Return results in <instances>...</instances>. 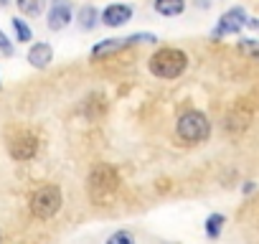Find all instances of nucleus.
I'll list each match as a JSON object with an SVG mask.
<instances>
[{
  "label": "nucleus",
  "mask_w": 259,
  "mask_h": 244,
  "mask_svg": "<svg viewBox=\"0 0 259 244\" xmlns=\"http://www.w3.org/2000/svg\"><path fill=\"white\" fill-rule=\"evenodd\" d=\"M127 21H133V6H127V3H112L99 16V23H104L107 28H119Z\"/></svg>",
  "instance_id": "8"
},
{
  "label": "nucleus",
  "mask_w": 259,
  "mask_h": 244,
  "mask_svg": "<svg viewBox=\"0 0 259 244\" xmlns=\"http://www.w3.org/2000/svg\"><path fill=\"white\" fill-rule=\"evenodd\" d=\"M61 204H64V193L56 183H44L41 188L33 191L31 196V214L33 219H41V221H49L54 219L59 211H61Z\"/></svg>",
  "instance_id": "4"
},
{
  "label": "nucleus",
  "mask_w": 259,
  "mask_h": 244,
  "mask_svg": "<svg viewBox=\"0 0 259 244\" xmlns=\"http://www.w3.org/2000/svg\"><path fill=\"white\" fill-rule=\"evenodd\" d=\"M176 135L183 143H188V145L206 143L211 138V122H208V117L201 109H188L176 122Z\"/></svg>",
  "instance_id": "3"
},
{
  "label": "nucleus",
  "mask_w": 259,
  "mask_h": 244,
  "mask_svg": "<svg viewBox=\"0 0 259 244\" xmlns=\"http://www.w3.org/2000/svg\"><path fill=\"white\" fill-rule=\"evenodd\" d=\"M46 3H49V0H16V8L21 11V16L38 18L46 11Z\"/></svg>",
  "instance_id": "14"
},
{
  "label": "nucleus",
  "mask_w": 259,
  "mask_h": 244,
  "mask_svg": "<svg viewBox=\"0 0 259 244\" xmlns=\"http://www.w3.org/2000/svg\"><path fill=\"white\" fill-rule=\"evenodd\" d=\"M148 69L153 76L158 79H178L186 69H188V54L183 49L176 46H165L160 51H155L148 61Z\"/></svg>",
  "instance_id": "2"
},
{
  "label": "nucleus",
  "mask_w": 259,
  "mask_h": 244,
  "mask_svg": "<svg viewBox=\"0 0 259 244\" xmlns=\"http://www.w3.org/2000/svg\"><path fill=\"white\" fill-rule=\"evenodd\" d=\"M138 44H158V36L155 33H133V36H124V38H104V41L92 46V59L117 54V51H124L130 46H138Z\"/></svg>",
  "instance_id": "5"
},
{
  "label": "nucleus",
  "mask_w": 259,
  "mask_h": 244,
  "mask_svg": "<svg viewBox=\"0 0 259 244\" xmlns=\"http://www.w3.org/2000/svg\"><path fill=\"white\" fill-rule=\"evenodd\" d=\"M38 153V138L33 133H21L11 140V155L13 160H31Z\"/></svg>",
  "instance_id": "7"
},
{
  "label": "nucleus",
  "mask_w": 259,
  "mask_h": 244,
  "mask_svg": "<svg viewBox=\"0 0 259 244\" xmlns=\"http://www.w3.org/2000/svg\"><path fill=\"white\" fill-rule=\"evenodd\" d=\"M11 3V0H0V6H8Z\"/></svg>",
  "instance_id": "22"
},
{
  "label": "nucleus",
  "mask_w": 259,
  "mask_h": 244,
  "mask_svg": "<svg viewBox=\"0 0 259 244\" xmlns=\"http://www.w3.org/2000/svg\"><path fill=\"white\" fill-rule=\"evenodd\" d=\"M11 26H13V33H16V41H18V44H28V41L33 38L31 26H28L26 21H21V16L11 18Z\"/></svg>",
  "instance_id": "15"
},
{
  "label": "nucleus",
  "mask_w": 259,
  "mask_h": 244,
  "mask_svg": "<svg viewBox=\"0 0 259 244\" xmlns=\"http://www.w3.org/2000/svg\"><path fill=\"white\" fill-rule=\"evenodd\" d=\"M246 11L244 8H229L221 18H219V23H216V28H213V38H224V36H234V33H239L244 26H246Z\"/></svg>",
  "instance_id": "6"
},
{
  "label": "nucleus",
  "mask_w": 259,
  "mask_h": 244,
  "mask_svg": "<svg viewBox=\"0 0 259 244\" xmlns=\"http://www.w3.org/2000/svg\"><path fill=\"white\" fill-rule=\"evenodd\" d=\"M119 188V173L114 166L109 163H97L92 171H89V178H87V191H89V198L94 204H107L114 198Z\"/></svg>",
  "instance_id": "1"
},
{
  "label": "nucleus",
  "mask_w": 259,
  "mask_h": 244,
  "mask_svg": "<svg viewBox=\"0 0 259 244\" xmlns=\"http://www.w3.org/2000/svg\"><path fill=\"white\" fill-rule=\"evenodd\" d=\"M104 244H138V241H135L133 231H127V229H117L114 234H109V236H107V241H104Z\"/></svg>",
  "instance_id": "17"
},
{
  "label": "nucleus",
  "mask_w": 259,
  "mask_h": 244,
  "mask_svg": "<svg viewBox=\"0 0 259 244\" xmlns=\"http://www.w3.org/2000/svg\"><path fill=\"white\" fill-rule=\"evenodd\" d=\"M79 28L81 31H94L97 26H99V11L94 8V6H84L81 11H79Z\"/></svg>",
  "instance_id": "13"
},
{
  "label": "nucleus",
  "mask_w": 259,
  "mask_h": 244,
  "mask_svg": "<svg viewBox=\"0 0 259 244\" xmlns=\"http://www.w3.org/2000/svg\"><path fill=\"white\" fill-rule=\"evenodd\" d=\"M224 224H226V216L224 214H208L206 216V221H203V231H206V236L208 239H219L221 236V231H224Z\"/></svg>",
  "instance_id": "12"
},
{
  "label": "nucleus",
  "mask_w": 259,
  "mask_h": 244,
  "mask_svg": "<svg viewBox=\"0 0 259 244\" xmlns=\"http://www.w3.org/2000/svg\"><path fill=\"white\" fill-rule=\"evenodd\" d=\"M236 46H239V51H241L244 56L259 61V41H256V38H239Z\"/></svg>",
  "instance_id": "16"
},
{
  "label": "nucleus",
  "mask_w": 259,
  "mask_h": 244,
  "mask_svg": "<svg viewBox=\"0 0 259 244\" xmlns=\"http://www.w3.org/2000/svg\"><path fill=\"white\" fill-rule=\"evenodd\" d=\"M153 8L163 18H176L186 11V0H153Z\"/></svg>",
  "instance_id": "11"
},
{
  "label": "nucleus",
  "mask_w": 259,
  "mask_h": 244,
  "mask_svg": "<svg viewBox=\"0 0 259 244\" xmlns=\"http://www.w3.org/2000/svg\"><path fill=\"white\" fill-rule=\"evenodd\" d=\"M246 28H251V31H259V18H246Z\"/></svg>",
  "instance_id": "20"
},
{
  "label": "nucleus",
  "mask_w": 259,
  "mask_h": 244,
  "mask_svg": "<svg viewBox=\"0 0 259 244\" xmlns=\"http://www.w3.org/2000/svg\"><path fill=\"white\" fill-rule=\"evenodd\" d=\"M0 241H3V236H0Z\"/></svg>",
  "instance_id": "23"
},
{
  "label": "nucleus",
  "mask_w": 259,
  "mask_h": 244,
  "mask_svg": "<svg viewBox=\"0 0 259 244\" xmlns=\"http://www.w3.org/2000/svg\"><path fill=\"white\" fill-rule=\"evenodd\" d=\"M0 54H3V56H13L16 54V46H13V41L3 33V31H0Z\"/></svg>",
  "instance_id": "18"
},
{
  "label": "nucleus",
  "mask_w": 259,
  "mask_h": 244,
  "mask_svg": "<svg viewBox=\"0 0 259 244\" xmlns=\"http://www.w3.org/2000/svg\"><path fill=\"white\" fill-rule=\"evenodd\" d=\"M28 64L33 66V69H46L51 61H54V49H51V44H46V41H41V44H33L31 49H28Z\"/></svg>",
  "instance_id": "10"
},
{
  "label": "nucleus",
  "mask_w": 259,
  "mask_h": 244,
  "mask_svg": "<svg viewBox=\"0 0 259 244\" xmlns=\"http://www.w3.org/2000/svg\"><path fill=\"white\" fill-rule=\"evenodd\" d=\"M196 8H203V11H208V8H211V0H196Z\"/></svg>",
  "instance_id": "21"
},
{
  "label": "nucleus",
  "mask_w": 259,
  "mask_h": 244,
  "mask_svg": "<svg viewBox=\"0 0 259 244\" xmlns=\"http://www.w3.org/2000/svg\"><path fill=\"white\" fill-rule=\"evenodd\" d=\"M254 191H256V183H254V181H246V183L241 186V193H244V196H249V193H254Z\"/></svg>",
  "instance_id": "19"
},
{
  "label": "nucleus",
  "mask_w": 259,
  "mask_h": 244,
  "mask_svg": "<svg viewBox=\"0 0 259 244\" xmlns=\"http://www.w3.org/2000/svg\"><path fill=\"white\" fill-rule=\"evenodd\" d=\"M49 31H64L71 23V3L69 0H51L49 11Z\"/></svg>",
  "instance_id": "9"
}]
</instances>
